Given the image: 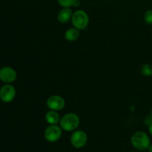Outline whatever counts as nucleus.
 Instances as JSON below:
<instances>
[{
    "label": "nucleus",
    "mask_w": 152,
    "mask_h": 152,
    "mask_svg": "<svg viewBox=\"0 0 152 152\" xmlns=\"http://www.w3.org/2000/svg\"><path fill=\"white\" fill-rule=\"evenodd\" d=\"M144 22L148 25H152V9L147 10L143 16Z\"/></svg>",
    "instance_id": "nucleus-13"
},
{
    "label": "nucleus",
    "mask_w": 152,
    "mask_h": 152,
    "mask_svg": "<svg viewBox=\"0 0 152 152\" xmlns=\"http://www.w3.org/2000/svg\"><path fill=\"white\" fill-rule=\"evenodd\" d=\"M151 7H152V5H151ZM151 9H152V8H151Z\"/></svg>",
    "instance_id": "nucleus-20"
},
{
    "label": "nucleus",
    "mask_w": 152,
    "mask_h": 152,
    "mask_svg": "<svg viewBox=\"0 0 152 152\" xmlns=\"http://www.w3.org/2000/svg\"><path fill=\"white\" fill-rule=\"evenodd\" d=\"M73 11L71 7H62L57 14V19L62 24H66L71 21Z\"/></svg>",
    "instance_id": "nucleus-9"
},
{
    "label": "nucleus",
    "mask_w": 152,
    "mask_h": 152,
    "mask_svg": "<svg viewBox=\"0 0 152 152\" xmlns=\"http://www.w3.org/2000/svg\"><path fill=\"white\" fill-rule=\"evenodd\" d=\"M131 142L135 149L140 151H147L151 145V140L148 134L145 132L138 131L132 134Z\"/></svg>",
    "instance_id": "nucleus-1"
},
{
    "label": "nucleus",
    "mask_w": 152,
    "mask_h": 152,
    "mask_svg": "<svg viewBox=\"0 0 152 152\" xmlns=\"http://www.w3.org/2000/svg\"><path fill=\"white\" fill-rule=\"evenodd\" d=\"M80 30L74 28V27L68 28L65 33V37L66 40L68 42H71L77 41L80 37Z\"/></svg>",
    "instance_id": "nucleus-11"
},
{
    "label": "nucleus",
    "mask_w": 152,
    "mask_h": 152,
    "mask_svg": "<svg viewBox=\"0 0 152 152\" xmlns=\"http://www.w3.org/2000/svg\"><path fill=\"white\" fill-rule=\"evenodd\" d=\"M144 123H145V125H146L147 126L152 124V117H151V115H148L147 116V117H145V120H144Z\"/></svg>",
    "instance_id": "nucleus-15"
},
{
    "label": "nucleus",
    "mask_w": 152,
    "mask_h": 152,
    "mask_svg": "<svg viewBox=\"0 0 152 152\" xmlns=\"http://www.w3.org/2000/svg\"><path fill=\"white\" fill-rule=\"evenodd\" d=\"M148 152H152V144L151 143V145H149V147H148V150H147Z\"/></svg>",
    "instance_id": "nucleus-18"
},
{
    "label": "nucleus",
    "mask_w": 152,
    "mask_h": 152,
    "mask_svg": "<svg viewBox=\"0 0 152 152\" xmlns=\"http://www.w3.org/2000/svg\"><path fill=\"white\" fill-rule=\"evenodd\" d=\"M16 91L12 84H4L0 88V99L4 103L11 102L15 99Z\"/></svg>",
    "instance_id": "nucleus-7"
},
{
    "label": "nucleus",
    "mask_w": 152,
    "mask_h": 152,
    "mask_svg": "<svg viewBox=\"0 0 152 152\" xmlns=\"http://www.w3.org/2000/svg\"><path fill=\"white\" fill-rule=\"evenodd\" d=\"M46 105L49 110L59 111L63 109L65 106V100L62 96L59 95H51L48 98Z\"/></svg>",
    "instance_id": "nucleus-8"
},
{
    "label": "nucleus",
    "mask_w": 152,
    "mask_h": 152,
    "mask_svg": "<svg viewBox=\"0 0 152 152\" xmlns=\"http://www.w3.org/2000/svg\"><path fill=\"white\" fill-rule=\"evenodd\" d=\"M17 79V72L10 66H4L0 68V81L4 84H12Z\"/></svg>",
    "instance_id": "nucleus-6"
},
{
    "label": "nucleus",
    "mask_w": 152,
    "mask_h": 152,
    "mask_svg": "<svg viewBox=\"0 0 152 152\" xmlns=\"http://www.w3.org/2000/svg\"><path fill=\"white\" fill-rule=\"evenodd\" d=\"M148 132H149L150 135L152 137V124L148 126Z\"/></svg>",
    "instance_id": "nucleus-17"
},
{
    "label": "nucleus",
    "mask_w": 152,
    "mask_h": 152,
    "mask_svg": "<svg viewBox=\"0 0 152 152\" xmlns=\"http://www.w3.org/2000/svg\"><path fill=\"white\" fill-rule=\"evenodd\" d=\"M62 7H71L74 0H56Z\"/></svg>",
    "instance_id": "nucleus-14"
},
{
    "label": "nucleus",
    "mask_w": 152,
    "mask_h": 152,
    "mask_svg": "<svg viewBox=\"0 0 152 152\" xmlns=\"http://www.w3.org/2000/svg\"><path fill=\"white\" fill-rule=\"evenodd\" d=\"M71 143L74 148H82L87 144L88 135L84 131L75 130L73 132L70 138Z\"/></svg>",
    "instance_id": "nucleus-5"
},
{
    "label": "nucleus",
    "mask_w": 152,
    "mask_h": 152,
    "mask_svg": "<svg viewBox=\"0 0 152 152\" xmlns=\"http://www.w3.org/2000/svg\"><path fill=\"white\" fill-rule=\"evenodd\" d=\"M150 115H151V117H152V108H151V113H150Z\"/></svg>",
    "instance_id": "nucleus-19"
},
{
    "label": "nucleus",
    "mask_w": 152,
    "mask_h": 152,
    "mask_svg": "<svg viewBox=\"0 0 152 152\" xmlns=\"http://www.w3.org/2000/svg\"><path fill=\"white\" fill-rule=\"evenodd\" d=\"M140 73L144 77H151L152 76V65L149 63H145L141 66Z\"/></svg>",
    "instance_id": "nucleus-12"
},
{
    "label": "nucleus",
    "mask_w": 152,
    "mask_h": 152,
    "mask_svg": "<svg viewBox=\"0 0 152 152\" xmlns=\"http://www.w3.org/2000/svg\"><path fill=\"white\" fill-rule=\"evenodd\" d=\"M80 4H81V1H80V0H74V1H73L72 7H79V6H80Z\"/></svg>",
    "instance_id": "nucleus-16"
},
{
    "label": "nucleus",
    "mask_w": 152,
    "mask_h": 152,
    "mask_svg": "<svg viewBox=\"0 0 152 152\" xmlns=\"http://www.w3.org/2000/svg\"><path fill=\"white\" fill-rule=\"evenodd\" d=\"M45 119L49 125H58L60 121L61 117L58 111L49 110L45 115Z\"/></svg>",
    "instance_id": "nucleus-10"
},
{
    "label": "nucleus",
    "mask_w": 152,
    "mask_h": 152,
    "mask_svg": "<svg viewBox=\"0 0 152 152\" xmlns=\"http://www.w3.org/2000/svg\"><path fill=\"white\" fill-rule=\"evenodd\" d=\"M62 134V129L58 125H49L44 132L45 139L50 142L59 140Z\"/></svg>",
    "instance_id": "nucleus-4"
},
{
    "label": "nucleus",
    "mask_w": 152,
    "mask_h": 152,
    "mask_svg": "<svg viewBox=\"0 0 152 152\" xmlns=\"http://www.w3.org/2000/svg\"><path fill=\"white\" fill-rule=\"evenodd\" d=\"M80 123V119L75 113H68L61 117L59 126L65 132H74L78 129Z\"/></svg>",
    "instance_id": "nucleus-2"
},
{
    "label": "nucleus",
    "mask_w": 152,
    "mask_h": 152,
    "mask_svg": "<svg viewBox=\"0 0 152 152\" xmlns=\"http://www.w3.org/2000/svg\"><path fill=\"white\" fill-rule=\"evenodd\" d=\"M71 22L74 28L80 31L86 29L89 24L88 14L83 10H77L73 13Z\"/></svg>",
    "instance_id": "nucleus-3"
}]
</instances>
